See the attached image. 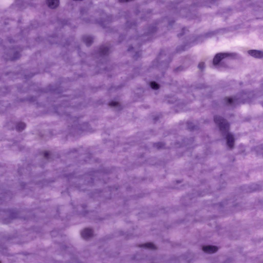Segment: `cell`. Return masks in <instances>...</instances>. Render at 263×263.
Here are the masks:
<instances>
[{
    "mask_svg": "<svg viewBox=\"0 0 263 263\" xmlns=\"http://www.w3.org/2000/svg\"><path fill=\"white\" fill-rule=\"evenodd\" d=\"M46 3L48 6L52 9L58 8L60 4V1L58 0H47Z\"/></svg>",
    "mask_w": 263,
    "mask_h": 263,
    "instance_id": "cell-9",
    "label": "cell"
},
{
    "mask_svg": "<svg viewBox=\"0 0 263 263\" xmlns=\"http://www.w3.org/2000/svg\"><path fill=\"white\" fill-rule=\"evenodd\" d=\"M227 144L229 147L233 148L234 146L235 139L233 135L230 133H229L226 135Z\"/></svg>",
    "mask_w": 263,
    "mask_h": 263,
    "instance_id": "cell-5",
    "label": "cell"
},
{
    "mask_svg": "<svg viewBox=\"0 0 263 263\" xmlns=\"http://www.w3.org/2000/svg\"><path fill=\"white\" fill-rule=\"evenodd\" d=\"M233 55L232 53H219L217 54L214 56L213 61L214 65L218 64L223 59Z\"/></svg>",
    "mask_w": 263,
    "mask_h": 263,
    "instance_id": "cell-3",
    "label": "cell"
},
{
    "mask_svg": "<svg viewBox=\"0 0 263 263\" xmlns=\"http://www.w3.org/2000/svg\"><path fill=\"white\" fill-rule=\"evenodd\" d=\"M226 100L227 102L229 104H231L233 102V99L230 97H226Z\"/></svg>",
    "mask_w": 263,
    "mask_h": 263,
    "instance_id": "cell-14",
    "label": "cell"
},
{
    "mask_svg": "<svg viewBox=\"0 0 263 263\" xmlns=\"http://www.w3.org/2000/svg\"><path fill=\"white\" fill-rule=\"evenodd\" d=\"M50 152L48 151H46L44 152V156L45 157H48L50 155Z\"/></svg>",
    "mask_w": 263,
    "mask_h": 263,
    "instance_id": "cell-16",
    "label": "cell"
},
{
    "mask_svg": "<svg viewBox=\"0 0 263 263\" xmlns=\"http://www.w3.org/2000/svg\"><path fill=\"white\" fill-rule=\"evenodd\" d=\"M132 1L125 0H119V2H121V3L127 2H130V1Z\"/></svg>",
    "mask_w": 263,
    "mask_h": 263,
    "instance_id": "cell-17",
    "label": "cell"
},
{
    "mask_svg": "<svg viewBox=\"0 0 263 263\" xmlns=\"http://www.w3.org/2000/svg\"><path fill=\"white\" fill-rule=\"evenodd\" d=\"M109 49L107 46H101L99 49V52L100 54L102 55H106L108 54L109 53Z\"/></svg>",
    "mask_w": 263,
    "mask_h": 263,
    "instance_id": "cell-11",
    "label": "cell"
},
{
    "mask_svg": "<svg viewBox=\"0 0 263 263\" xmlns=\"http://www.w3.org/2000/svg\"><path fill=\"white\" fill-rule=\"evenodd\" d=\"M150 84L151 88L154 90H157L159 89L160 87L159 85L154 81L151 82Z\"/></svg>",
    "mask_w": 263,
    "mask_h": 263,
    "instance_id": "cell-12",
    "label": "cell"
},
{
    "mask_svg": "<svg viewBox=\"0 0 263 263\" xmlns=\"http://www.w3.org/2000/svg\"><path fill=\"white\" fill-rule=\"evenodd\" d=\"M26 124L24 122L20 121L17 123L15 126L16 131L20 133L23 131L26 128Z\"/></svg>",
    "mask_w": 263,
    "mask_h": 263,
    "instance_id": "cell-10",
    "label": "cell"
},
{
    "mask_svg": "<svg viewBox=\"0 0 263 263\" xmlns=\"http://www.w3.org/2000/svg\"><path fill=\"white\" fill-rule=\"evenodd\" d=\"M137 246L140 248H144L152 250H156L158 249L156 246L152 242H148L138 245Z\"/></svg>",
    "mask_w": 263,
    "mask_h": 263,
    "instance_id": "cell-8",
    "label": "cell"
},
{
    "mask_svg": "<svg viewBox=\"0 0 263 263\" xmlns=\"http://www.w3.org/2000/svg\"><path fill=\"white\" fill-rule=\"evenodd\" d=\"M202 249L206 253L212 254L216 252L218 250V248L215 246L209 245L203 246Z\"/></svg>",
    "mask_w": 263,
    "mask_h": 263,
    "instance_id": "cell-4",
    "label": "cell"
},
{
    "mask_svg": "<svg viewBox=\"0 0 263 263\" xmlns=\"http://www.w3.org/2000/svg\"><path fill=\"white\" fill-rule=\"evenodd\" d=\"M213 119L221 134L223 136H226L229 133L230 128V125L228 121L223 117L218 115L214 116Z\"/></svg>",
    "mask_w": 263,
    "mask_h": 263,
    "instance_id": "cell-1",
    "label": "cell"
},
{
    "mask_svg": "<svg viewBox=\"0 0 263 263\" xmlns=\"http://www.w3.org/2000/svg\"><path fill=\"white\" fill-rule=\"evenodd\" d=\"M94 234L93 229L90 227H85L82 229L80 232L81 238L86 240L91 239L93 237Z\"/></svg>",
    "mask_w": 263,
    "mask_h": 263,
    "instance_id": "cell-2",
    "label": "cell"
},
{
    "mask_svg": "<svg viewBox=\"0 0 263 263\" xmlns=\"http://www.w3.org/2000/svg\"><path fill=\"white\" fill-rule=\"evenodd\" d=\"M82 40L86 45L88 47L91 46L94 41L93 37L90 35H86L83 36Z\"/></svg>",
    "mask_w": 263,
    "mask_h": 263,
    "instance_id": "cell-7",
    "label": "cell"
},
{
    "mask_svg": "<svg viewBox=\"0 0 263 263\" xmlns=\"http://www.w3.org/2000/svg\"><path fill=\"white\" fill-rule=\"evenodd\" d=\"M205 63L203 62H200L198 65V68L201 69H203L205 67Z\"/></svg>",
    "mask_w": 263,
    "mask_h": 263,
    "instance_id": "cell-13",
    "label": "cell"
},
{
    "mask_svg": "<svg viewBox=\"0 0 263 263\" xmlns=\"http://www.w3.org/2000/svg\"><path fill=\"white\" fill-rule=\"evenodd\" d=\"M119 104L118 102L116 101H112L109 104V105L110 106H115L118 105Z\"/></svg>",
    "mask_w": 263,
    "mask_h": 263,
    "instance_id": "cell-15",
    "label": "cell"
},
{
    "mask_svg": "<svg viewBox=\"0 0 263 263\" xmlns=\"http://www.w3.org/2000/svg\"><path fill=\"white\" fill-rule=\"evenodd\" d=\"M247 52L250 55L257 59H261L263 57L262 51L257 50H250L248 51Z\"/></svg>",
    "mask_w": 263,
    "mask_h": 263,
    "instance_id": "cell-6",
    "label": "cell"
}]
</instances>
